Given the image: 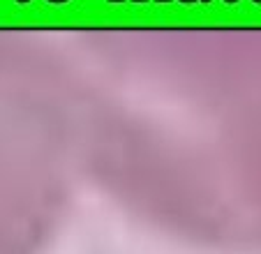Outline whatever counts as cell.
<instances>
[{
  "mask_svg": "<svg viewBox=\"0 0 261 254\" xmlns=\"http://www.w3.org/2000/svg\"><path fill=\"white\" fill-rule=\"evenodd\" d=\"M16 3H28V0H16Z\"/></svg>",
  "mask_w": 261,
  "mask_h": 254,
  "instance_id": "cell-1",
  "label": "cell"
},
{
  "mask_svg": "<svg viewBox=\"0 0 261 254\" xmlns=\"http://www.w3.org/2000/svg\"><path fill=\"white\" fill-rule=\"evenodd\" d=\"M227 3H233V0H227Z\"/></svg>",
  "mask_w": 261,
  "mask_h": 254,
  "instance_id": "cell-2",
  "label": "cell"
},
{
  "mask_svg": "<svg viewBox=\"0 0 261 254\" xmlns=\"http://www.w3.org/2000/svg\"><path fill=\"white\" fill-rule=\"evenodd\" d=\"M203 3H208V0H203Z\"/></svg>",
  "mask_w": 261,
  "mask_h": 254,
  "instance_id": "cell-3",
  "label": "cell"
},
{
  "mask_svg": "<svg viewBox=\"0 0 261 254\" xmlns=\"http://www.w3.org/2000/svg\"><path fill=\"white\" fill-rule=\"evenodd\" d=\"M116 3H118V0H116Z\"/></svg>",
  "mask_w": 261,
  "mask_h": 254,
  "instance_id": "cell-4",
  "label": "cell"
}]
</instances>
